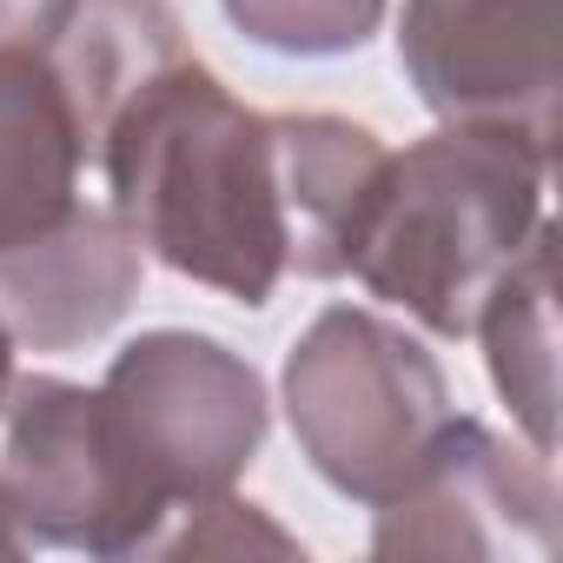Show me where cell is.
<instances>
[{
  "instance_id": "8fae6325",
  "label": "cell",
  "mask_w": 563,
  "mask_h": 563,
  "mask_svg": "<svg viewBox=\"0 0 563 563\" xmlns=\"http://www.w3.org/2000/svg\"><path fill=\"white\" fill-rule=\"evenodd\" d=\"M471 339L484 345L490 385L537 457H556V278H550V219L530 232L523 258L497 278Z\"/></svg>"
},
{
  "instance_id": "3957f363",
  "label": "cell",
  "mask_w": 563,
  "mask_h": 563,
  "mask_svg": "<svg viewBox=\"0 0 563 563\" xmlns=\"http://www.w3.org/2000/svg\"><path fill=\"white\" fill-rule=\"evenodd\" d=\"M93 411L140 523V556L186 504L239 490L272 424V398L252 358L212 332L179 325L126 339L93 385Z\"/></svg>"
},
{
  "instance_id": "6da1fadb",
  "label": "cell",
  "mask_w": 563,
  "mask_h": 563,
  "mask_svg": "<svg viewBox=\"0 0 563 563\" xmlns=\"http://www.w3.org/2000/svg\"><path fill=\"white\" fill-rule=\"evenodd\" d=\"M107 206L146 258L258 312L286 272V179L272 113L245 107L199 54L140 80L93 133Z\"/></svg>"
},
{
  "instance_id": "52a82bcc",
  "label": "cell",
  "mask_w": 563,
  "mask_h": 563,
  "mask_svg": "<svg viewBox=\"0 0 563 563\" xmlns=\"http://www.w3.org/2000/svg\"><path fill=\"white\" fill-rule=\"evenodd\" d=\"M0 484L27 543L87 550V556H140V523L113 477L93 385L54 372H14L0 398Z\"/></svg>"
},
{
  "instance_id": "277c9868",
  "label": "cell",
  "mask_w": 563,
  "mask_h": 563,
  "mask_svg": "<svg viewBox=\"0 0 563 563\" xmlns=\"http://www.w3.org/2000/svg\"><path fill=\"white\" fill-rule=\"evenodd\" d=\"M299 457L352 504H391L457 418L444 365L372 306H325L278 372Z\"/></svg>"
},
{
  "instance_id": "4fadbf2b",
  "label": "cell",
  "mask_w": 563,
  "mask_h": 563,
  "mask_svg": "<svg viewBox=\"0 0 563 563\" xmlns=\"http://www.w3.org/2000/svg\"><path fill=\"white\" fill-rule=\"evenodd\" d=\"M391 0H219L239 41L286 60H345L385 27Z\"/></svg>"
},
{
  "instance_id": "7c38bea8",
  "label": "cell",
  "mask_w": 563,
  "mask_h": 563,
  "mask_svg": "<svg viewBox=\"0 0 563 563\" xmlns=\"http://www.w3.org/2000/svg\"><path fill=\"white\" fill-rule=\"evenodd\" d=\"M179 54L192 47H186L173 0H80V14L67 21L47 60L67 80V100L87 133V159H93V133L107 126V113Z\"/></svg>"
},
{
  "instance_id": "e0dca14e",
  "label": "cell",
  "mask_w": 563,
  "mask_h": 563,
  "mask_svg": "<svg viewBox=\"0 0 563 563\" xmlns=\"http://www.w3.org/2000/svg\"><path fill=\"white\" fill-rule=\"evenodd\" d=\"M14 339H8V325H0V398H8V385H14Z\"/></svg>"
},
{
  "instance_id": "8992f818",
  "label": "cell",
  "mask_w": 563,
  "mask_h": 563,
  "mask_svg": "<svg viewBox=\"0 0 563 563\" xmlns=\"http://www.w3.org/2000/svg\"><path fill=\"white\" fill-rule=\"evenodd\" d=\"M372 517V556L543 563L556 550L550 457L457 411L418 464V477Z\"/></svg>"
},
{
  "instance_id": "5b68a950",
  "label": "cell",
  "mask_w": 563,
  "mask_h": 563,
  "mask_svg": "<svg viewBox=\"0 0 563 563\" xmlns=\"http://www.w3.org/2000/svg\"><path fill=\"white\" fill-rule=\"evenodd\" d=\"M398 67L438 126L556 159L563 0H405Z\"/></svg>"
},
{
  "instance_id": "5bb4252c",
  "label": "cell",
  "mask_w": 563,
  "mask_h": 563,
  "mask_svg": "<svg viewBox=\"0 0 563 563\" xmlns=\"http://www.w3.org/2000/svg\"><path fill=\"white\" fill-rule=\"evenodd\" d=\"M252 550H265V556H299V537L278 530V523H272L258 504H245L239 490H219V497L186 504V510L153 537L146 556H252Z\"/></svg>"
},
{
  "instance_id": "30bf717a",
  "label": "cell",
  "mask_w": 563,
  "mask_h": 563,
  "mask_svg": "<svg viewBox=\"0 0 563 563\" xmlns=\"http://www.w3.org/2000/svg\"><path fill=\"white\" fill-rule=\"evenodd\" d=\"M272 133L286 179V272L319 286L345 278V232L391 146L345 113H272Z\"/></svg>"
},
{
  "instance_id": "9c48e42d",
  "label": "cell",
  "mask_w": 563,
  "mask_h": 563,
  "mask_svg": "<svg viewBox=\"0 0 563 563\" xmlns=\"http://www.w3.org/2000/svg\"><path fill=\"white\" fill-rule=\"evenodd\" d=\"M87 133L67 80L34 47H0V252L80 206Z\"/></svg>"
},
{
  "instance_id": "7a4b0ae2",
  "label": "cell",
  "mask_w": 563,
  "mask_h": 563,
  "mask_svg": "<svg viewBox=\"0 0 563 563\" xmlns=\"http://www.w3.org/2000/svg\"><path fill=\"white\" fill-rule=\"evenodd\" d=\"M550 159L517 140L438 126L365 186V206L345 232V278L431 339H471L497 278L523 258L543 225Z\"/></svg>"
},
{
  "instance_id": "9a60e30c",
  "label": "cell",
  "mask_w": 563,
  "mask_h": 563,
  "mask_svg": "<svg viewBox=\"0 0 563 563\" xmlns=\"http://www.w3.org/2000/svg\"><path fill=\"white\" fill-rule=\"evenodd\" d=\"M80 14V0H0V47H34L54 54L67 21Z\"/></svg>"
},
{
  "instance_id": "ba28073f",
  "label": "cell",
  "mask_w": 563,
  "mask_h": 563,
  "mask_svg": "<svg viewBox=\"0 0 563 563\" xmlns=\"http://www.w3.org/2000/svg\"><path fill=\"white\" fill-rule=\"evenodd\" d=\"M146 252L113 206H74L60 225L0 252V325L27 352L100 345L140 299Z\"/></svg>"
},
{
  "instance_id": "2e32d148",
  "label": "cell",
  "mask_w": 563,
  "mask_h": 563,
  "mask_svg": "<svg viewBox=\"0 0 563 563\" xmlns=\"http://www.w3.org/2000/svg\"><path fill=\"white\" fill-rule=\"evenodd\" d=\"M27 550V537H21V523H14V504H8V484H0V563L8 556H21Z\"/></svg>"
}]
</instances>
